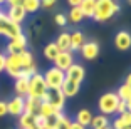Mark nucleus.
<instances>
[{
    "label": "nucleus",
    "mask_w": 131,
    "mask_h": 129,
    "mask_svg": "<svg viewBox=\"0 0 131 129\" xmlns=\"http://www.w3.org/2000/svg\"><path fill=\"white\" fill-rule=\"evenodd\" d=\"M66 17H67V22H71V24H81L84 20V15H82V12L79 7H71L69 14Z\"/></svg>",
    "instance_id": "24"
},
{
    "label": "nucleus",
    "mask_w": 131,
    "mask_h": 129,
    "mask_svg": "<svg viewBox=\"0 0 131 129\" xmlns=\"http://www.w3.org/2000/svg\"><path fill=\"white\" fill-rule=\"evenodd\" d=\"M84 42H86V39H84V34H82L81 30L71 32V52H72V50H81Z\"/></svg>",
    "instance_id": "19"
},
{
    "label": "nucleus",
    "mask_w": 131,
    "mask_h": 129,
    "mask_svg": "<svg viewBox=\"0 0 131 129\" xmlns=\"http://www.w3.org/2000/svg\"><path fill=\"white\" fill-rule=\"evenodd\" d=\"M72 64H74V54L71 52V50H62V52H59V55L56 57V61H54V67L61 69L62 72H66Z\"/></svg>",
    "instance_id": "11"
},
{
    "label": "nucleus",
    "mask_w": 131,
    "mask_h": 129,
    "mask_svg": "<svg viewBox=\"0 0 131 129\" xmlns=\"http://www.w3.org/2000/svg\"><path fill=\"white\" fill-rule=\"evenodd\" d=\"M7 17L12 20V22H15V24L20 25V24L25 20V17H27V12L24 10V7L20 4L10 5V8H8V12H7Z\"/></svg>",
    "instance_id": "14"
},
{
    "label": "nucleus",
    "mask_w": 131,
    "mask_h": 129,
    "mask_svg": "<svg viewBox=\"0 0 131 129\" xmlns=\"http://www.w3.org/2000/svg\"><path fill=\"white\" fill-rule=\"evenodd\" d=\"M57 4V0H40V7L46 8V10H50L54 8V5Z\"/></svg>",
    "instance_id": "34"
},
{
    "label": "nucleus",
    "mask_w": 131,
    "mask_h": 129,
    "mask_svg": "<svg viewBox=\"0 0 131 129\" xmlns=\"http://www.w3.org/2000/svg\"><path fill=\"white\" fill-rule=\"evenodd\" d=\"M5 72L14 79L20 77V74H22L20 54H7V57H5Z\"/></svg>",
    "instance_id": "7"
},
{
    "label": "nucleus",
    "mask_w": 131,
    "mask_h": 129,
    "mask_svg": "<svg viewBox=\"0 0 131 129\" xmlns=\"http://www.w3.org/2000/svg\"><path fill=\"white\" fill-rule=\"evenodd\" d=\"M54 20H56V24H57L59 27H66L67 25V17H66V14H56L54 15Z\"/></svg>",
    "instance_id": "32"
},
{
    "label": "nucleus",
    "mask_w": 131,
    "mask_h": 129,
    "mask_svg": "<svg viewBox=\"0 0 131 129\" xmlns=\"http://www.w3.org/2000/svg\"><path fill=\"white\" fill-rule=\"evenodd\" d=\"M34 74H37V65H35V62L32 65H29V67L22 69V74H20V77H27V79H30Z\"/></svg>",
    "instance_id": "31"
},
{
    "label": "nucleus",
    "mask_w": 131,
    "mask_h": 129,
    "mask_svg": "<svg viewBox=\"0 0 131 129\" xmlns=\"http://www.w3.org/2000/svg\"><path fill=\"white\" fill-rule=\"evenodd\" d=\"M59 52H61V50L57 49V45H56L54 42H49V44H46V47H44V50H42L44 57H46L47 61H50V62L56 61V57L59 55Z\"/></svg>",
    "instance_id": "21"
},
{
    "label": "nucleus",
    "mask_w": 131,
    "mask_h": 129,
    "mask_svg": "<svg viewBox=\"0 0 131 129\" xmlns=\"http://www.w3.org/2000/svg\"><path fill=\"white\" fill-rule=\"evenodd\" d=\"M20 64H22V69H25V67L34 64V55H32V52L24 50V52L20 54Z\"/></svg>",
    "instance_id": "30"
},
{
    "label": "nucleus",
    "mask_w": 131,
    "mask_h": 129,
    "mask_svg": "<svg viewBox=\"0 0 131 129\" xmlns=\"http://www.w3.org/2000/svg\"><path fill=\"white\" fill-rule=\"evenodd\" d=\"M20 5L24 7V10L27 14H35L40 8V0H22Z\"/></svg>",
    "instance_id": "26"
},
{
    "label": "nucleus",
    "mask_w": 131,
    "mask_h": 129,
    "mask_svg": "<svg viewBox=\"0 0 131 129\" xmlns=\"http://www.w3.org/2000/svg\"><path fill=\"white\" fill-rule=\"evenodd\" d=\"M42 76H44V80H46L47 89H61L66 79V74L57 67H49Z\"/></svg>",
    "instance_id": "5"
},
{
    "label": "nucleus",
    "mask_w": 131,
    "mask_h": 129,
    "mask_svg": "<svg viewBox=\"0 0 131 129\" xmlns=\"http://www.w3.org/2000/svg\"><path fill=\"white\" fill-rule=\"evenodd\" d=\"M47 92V86L46 80H44L42 74H34V76L29 79V89H27V97L29 99H42V96Z\"/></svg>",
    "instance_id": "2"
},
{
    "label": "nucleus",
    "mask_w": 131,
    "mask_h": 129,
    "mask_svg": "<svg viewBox=\"0 0 131 129\" xmlns=\"http://www.w3.org/2000/svg\"><path fill=\"white\" fill-rule=\"evenodd\" d=\"M114 47L121 52L128 50L131 47V34L128 30H119L114 35Z\"/></svg>",
    "instance_id": "13"
},
{
    "label": "nucleus",
    "mask_w": 131,
    "mask_h": 129,
    "mask_svg": "<svg viewBox=\"0 0 131 129\" xmlns=\"http://www.w3.org/2000/svg\"><path fill=\"white\" fill-rule=\"evenodd\" d=\"M24 50H27V37H25V34H19L17 37L8 40L7 54H22Z\"/></svg>",
    "instance_id": "9"
},
{
    "label": "nucleus",
    "mask_w": 131,
    "mask_h": 129,
    "mask_svg": "<svg viewBox=\"0 0 131 129\" xmlns=\"http://www.w3.org/2000/svg\"><path fill=\"white\" fill-rule=\"evenodd\" d=\"M66 96L62 94V91L61 89H47V92L42 96V102H49L50 106H54L57 111H61L62 112V109H64V106H66Z\"/></svg>",
    "instance_id": "6"
},
{
    "label": "nucleus",
    "mask_w": 131,
    "mask_h": 129,
    "mask_svg": "<svg viewBox=\"0 0 131 129\" xmlns=\"http://www.w3.org/2000/svg\"><path fill=\"white\" fill-rule=\"evenodd\" d=\"M91 129H101V127H106L109 126V119L108 116L104 114H97V116H93V121H91Z\"/></svg>",
    "instance_id": "25"
},
{
    "label": "nucleus",
    "mask_w": 131,
    "mask_h": 129,
    "mask_svg": "<svg viewBox=\"0 0 131 129\" xmlns=\"http://www.w3.org/2000/svg\"><path fill=\"white\" fill-rule=\"evenodd\" d=\"M94 5H96V0H82V2H81L79 8H81V12H82V15H84V19H86V17H88V19H93Z\"/></svg>",
    "instance_id": "22"
},
{
    "label": "nucleus",
    "mask_w": 131,
    "mask_h": 129,
    "mask_svg": "<svg viewBox=\"0 0 131 129\" xmlns=\"http://www.w3.org/2000/svg\"><path fill=\"white\" fill-rule=\"evenodd\" d=\"M79 89H81L79 84L72 82V80H69V79H64V84H62L61 91H62V94H64L66 97H74V96L79 94Z\"/></svg>",
    "instance_id": "16"
},
{
    "label": "nucleus",
    "mask_w": 131,
    "mask_h": 129,
    "mask_svg": "<svg viewBox=\"0 0 131 129\" xmlns=\"http://www.w3.org/2000/svg\"><path fill=\"white\" fill-rule=\"evenodd\" d=\"M7 107H8V114H10V116L20 118L24 114V107H25V97H20V96L12 97L7 102Z\"/></svg>",
    "instance_id": "12"
},
{
    "label": "nucleus",
    "mask_w": 131,
    "mask_h": 129,
    "mask_svg": "<svg viewBox=\"0 0 131 129\" xmlns=\"http://www.w3.org/2000/svg\"><path fill=\"white\" fill-rule=\"evenodd\" d=\"M91 121H93V112L89 109H79L77 111V114H76V122L77 124L84 126V127H89Z\"/></svg>",
    "instance_id": "18"
},
{
    "label": "nucleus",
    "mask_w": 131,
    "mask_h": 129,
    "mask_svg": "<svg viewBox=\"0 0 131 129\" xmlns=\"http://www.w3.org/2000/svg\"><path fill=\"white\" fill-rule=\"evenodd\" d=\"M61 112V111H57L54 106H50L49 102H42L40 101V107H39V114L42 116V118H49V116H54V114Z\"/></svg>",
    "instance_id": "27"
},
{
    "label": "nucleus",
    "mask_w": 131,
    "mask_h": 129,
    "mask_svg": "<svg viewBox=\"0 0 131 129\" xmlns=\"http://www.w3.org/2000/svg\"><path fill=\"white\" fill-rule=\"evenodd\" d=\"M131 126V112L129 111H124L123 114H119L118 118L113 121L111 127L113 129H126Z\"/></svg>",
    "instance_id": "15"
},
{
    "label": "nucleus",
    "mask_w": 131,
    "mask_h": 129,
    "mask_svg": "<svg viewBox=\"0 0 131 129\" xmlns=\"http://www.w3.org/2000/svg\"><path fill=\"white\" fill-rule=\"evenodd\" d=\"M22 0H5V4H8V5H17V4H20Z\"/></svg>",
    "instance_id": "40"
},
{
    "label": "nucleus",
    "mask_w": 131,
    "mask_h": 129,
    "mask_svg": "<svg viewBox=\"0 0 131 129\" xmlns=\"http://www.w3.org/2000/svg\"><path fill=\"white\" fill-rule=\"evenodd\" d=\"M81 2H82V0H67V4H69L71 7H79Z\"/></svg>",
    "instance_id": "39"
},
{
    "label": "nucleus",
    "mask_w": 131,
    "mask_h": 129,
    "mask_svg": "<svg viewBox=\"0 0 131 129\" xmlns=\"http://www.w3.org/2000/svg\"><path fill=\"white\" fill-rule=\"evenodd\" d=\"M54 44L57 45V49L61 50V52L62 50H71V32H62V34H59Z\"/></svg>",
    "instance_id": "17"
},
{
    "label": "nucleus",
    "mask_w": 131,
    "mask_h": 129,
    "mask_svg": "<svg viewBox=\"0 0 131 129\" xmlns=\"http://www.w3.org/2000/svg\"><path fill=\"white\" fill-rule=\"evenodd\" d=\"M67 129H86L84 126H81V124H77L76 121H71V124H69V127Z\"/></svg>",
    "instance_id": "38"
},
{
    "label": "nucleus",
    "mask_w": 131,
    "mask_h": 129,
    "mask_svg": "<svg viewBox=\"0 0 131 129\" xmlns=\"http://www.w3.org/2000/svg\"><path fill=\"white\" fill-rule=\"evenodd\" d=\"M124 84H126V86H129V87H131V72H129V74H128V76H126V79H124Z\"/></svg>",
    "instance_id": "41"
},
{
    "label": "nucleus",
    "mask_w": 131,
    "mask_h": 129,
    "mask_svg": "<svg viewBox=\"0 0 131 129\" xmlns=\"http://www.w3.org/2000/svg\"><path fill=\"white\" fill-rule=\"evenodd\" d=\"M116 94H118V97H119V101H129L131 99V87L129 86H126V84H121L119 87H118V91H116Z\"/></svg>",
    "instance_id": "29"
},
{
    "label": "nucleus",
    "mask_w": 131,
    "mask_h": 129,
    "mask_svg": "<svg viewBox=\"0 0 131 129\" xmlns=\"http://www.w3.org/2000/svg\"><path fill=\"white\" fill-rule=\"evenodd\" d=\"M8 114V107H7V101H0V118H4Z\"/></svg>",
    "instance_id": "35"
},
{
    "label": "nucleus",
    "mask_w": 131,
    "mask_h": 129,
    "mask_svg": "<svg viewBox=\"0 0 131 129\" xmlns=\"http://www.w3.org/2000/svg\"><path fill=\"white\" fill-rule=\"evenodd\" d=\"M126 129H131V126H129V127H126Z\"/></svg>",
    "instance_id": "44"
},
{
    "label": "nucleus",
    "mask_w": 131,
    "mask_h": 129,
    "mask_svg": "<svg viewBox=\"0 0 131 129\" xmlns=\"http://www.w3.org/2000/svg\"><path fill=\"white\" fill-rule=\"evenodd\" d=\"M101 129H113L111 126H106V127H101Z\"/></svg>",
    "instance_id": "42"
},
{
    "label": "nucleus",
    "mask_w": 131,
    "mask_h": 129,
    "mask_svg": "<svg viewBox=\"0 0 131 129\" xmlns=\"http://www.w3.org/2000/svg\"><path fill=\"white\" fill-rule=\"evenodd\" d=\"M69 124H71V119L67 116H64V114H61L59 116V129H67Z\"/></svg>",
    "instance_id": "33"
},
{
    "label": "nucleus",
    "mask_w": 131,
    "mask_h": 129,
    "mask_svg": "<svg viewBox=\"0 0 131 129\" xmlns=\"http://www.w3.org/2000/svg\"><path fill=\"white\" fill-rule=\"evenodd\" d=\"M39 107H40V101L39 99H29L25 97V107H24V112L25 114H39Z\"/></svg>",
    "instance_id": "23"
},
{
    "label": "nucleus",
    "mask_w": 131,
    "mask_h": 129,
    "mask_svg": "<svg viewBox=\"0 0 131 129\" xmlns=\"http://www.w3.org/2000/svg\"><path fill=\"white\" fill-rule=\"evenodd\" d=\"M2 4H5V0H0V5H2Z\"/></svg>",
    "instance_id": "43"
},
{
    "label": "nucleus",
    "mask_w": 131,
    "mask_h": 129,
    "mask_svg": "<svg viewBox=\"0 0 131 129\" xmlns=\"http://www.w3.org/2000/svg\"><path fill=\"white\" fill-rule=\"evenodd\" d=\"M19 127L20 129L34 127V116H32V114H25V112H24L22 116L19 118Z\"/></svg>",
    "instance_id": "28"
},
{
    "label": "nucleus",
    "mask_w": 131,
    "mask_h": 129,
    "mask_svg": "<svg viewBox=\"0 0 131 129\" xmlns=\"http://www.w3.org/2000/svg\"><path fill=\"white\" fill-rule=\"evenodd\" d=\"M81 55L84 61H96L99 57V52H101V47L96 40H89V42H84L81 47Z\"/></svg>",
    "instance_id": "8"
},
{
    "label": "nucleus",
    "mask_w": 131,
    "mask_h": 129,
    "mask_svg": "<svg viewBox=\"0 0 131 129\" xmlns=\"http://www.w3.org/2000/svg\"><path fill=\"white\" fill-rule=\"evenodd\" d=\"M124 111H128L126 109V102H124V101H119V104H118V107H116V114H123Z\"/></svg>",
    "instance_id": "36"
},
{
    "label": "nucleus",
    "mask_w": 131,
    "mask_h": 129,
    "mask_svg": "<svg viewBox=\"0 0 131 129\" xmlns=\"http://www.w3.org/2000/svg\"><path fill=\"white\" fill-rule=\"evenodd\" d=\"M0 12H2V10H0Z\"/></svg>",
    "instance_id": "46"
},
{
    "label": "nucleus",
    "mask_w": 131,
    "mask_h": 129,
    "mask_svg": "<svg viewBox=\"0 0 131 129\" xmlns=\"http://www.w3.org/2000/svg\"><path fill=\"white\" fill-rule=\"evenodd\" d=\"M119 12V4L116 0H96L93 20L96 22H108Z\"/></svg>",
    "instance_id": "1"
},
{
    "label": "nucleus",
    "mask_w": 131,
    "mask_h": 129,
    "mask_svg": "<svg viewBox=\"0 0 131 129\" xmlns=\"http://www.w3.org/2000/svg\"><path fill=\"white\" fill-rule=\"evenodd\" d=\"M119 104V97L116 92H106L99 97L97 101V109L101 114L109 116V114H116V107Z\"/></svg>",
    "instance_id": "3"
},
{
    "label": "nucleus",
    "mask_w": 131,
    "mask_h": 129,
    "mask_svg": "<svg viewBox=\"0 0 131 129\" xmlns=\"http://www.w3.org/2000/svg\"><path fill=\"white\" fill-rule=\"evenodd\" d=\"M128 2H129V4H131V0H128Z\"/></svg>",
    "instance_id": "45"
},
{
    "label": "nucleus",
    "mask_w": 131,
    "mask_h": 129,
    "mask_svg": "<svg viewBox=\"0 0 131 129\" xmlns=\"http://www.w3.org/2000/svg\"><path fill=\"white\" fill-rule=\"evenodd\" d=\"M19 34H22V27H20L19 24L12 22L7 17V14L0 12V35H2V37H7L8 40H10V39L17 37Z\"/></svg>",
    "instance_id": "4"
},
{
    "label": "nucleus",
    "mask_w": 131,
    "mask_h": 129,
    "mask_svg": "<svg viewBox=\"0 0 131 129\" xmlns=\"http://www.w3.org/2000/svg\"><path fill=\"white\" fill-rule=\"evenodd\" d=\"M14 89H15V96H20V97H27L29 79H27V77H19V79H15Z\"/></svg>",
    "instance_id": "20"
},
{
    "label": "nucleus",
    "mask_w": 131,
    "mask_h": 129,
    "mask_svg": "<svg viewBox=\"0 0 131 129\" xmlns=\"http://www.w3.org/2000/svg\"><path fill=\"white\" fill-rule=\"evenodd\" d=\"M64 74H66V79H69V80H72V82H76V84L81 86L82 80H84V77H86V69L82 67L81 64L74 62V64L71 65Z\"/></svg>",
    "instance_id": "10"
},
{
    "label": "nucleus",
    "mask_w": 131,
    "mask_h": 129,
    "mask_svg": "<svg viewBox=\"0 0 131 129\" xmlns=\"http://www.w3.org/2000/svg\"><path fill=\"white\" fill-rule=\"evenodd\" d=\"M5 57H7L5 54L0 52V72H4V71H5Z\"/></svg>",
    "instance_id": "37"
}]
</instances>
